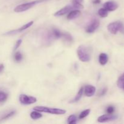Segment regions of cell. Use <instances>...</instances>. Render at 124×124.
<instances>
[{"label":"cell","mask_w":124,"mask_h":124,"mask_svg":"<svg viewBox=\"0 0 124 124\" xmlns=\"http://www.w3.org/2000/svg\"><path fill=\"white\" fill-rule=\"evenodd\" d=\"M77 54L79 60L84 62H88L91 59L90 48L84 45L79 46L77 49Z\"/></svg>","instance_id":"1"},{"label":"cell","mask_w":124,"mask_h":124,"mask_svg":"<svg viewBox=\"0 0 124 124\" xmlns=\"http://www.w3.org/2000/svg\"><path fill=\"white\" fill-rule=\"evenodd\" d=\"M33 110L39 112L48 113L52 114V115H64L66 113V110L64 109L56 108L46 107L44 106H37L33 108Z\"/></svg>","instance_id":"2"},{"label":"cell","mask_w":124,"mask_h":124,"mask_svg":"<svg viewBox=\"0 0 124 124\" xmlns=\"http://www.w3.org/2000/svg\"><path fill=\"white\" fill-rule=\"evenodd\" d=\"M48 0H35V1H31L29 2H26V3L22 4L19 5V6H16L15 8L14 11L15 12H25V11L27 10L30 9L31 7H34L35 5L41 3V2H45Z\"/></svg>","instance_id":"3"},{"label":"cell","mask_w":124,"mask_h":124,"mask_svg":"<svg viewBox=\"0 0 124 124\" xmlns=\"http://www.w3.org/2000/svg\"><path fill=\"white\" fill-rule=\"evenodd\" d=\"M124 25L121 22L116 21L110 23L107 26V29L111 33L116 35L118 31H122L124 30Z\"/></svg>","instance_id":"4"},{"label":"cell","mask_w":124,"mask_h":124,"mask_svg":"<svg viewBox=\"0 0 124 124\" xmlns=\"http://www.w3.org/2000/svg\"><path fill=\"white\" fill-rule=\"evenodd\" d=\"M19 102L23 105H30V104H34L37 101L36 98L33 96H30L26 94H21L19 98Z\"/></svg>","instance_id":"5"},{"label":"cell","mask_w":124,"mask_h":124,"mask_svg":"<svg viewBox=\"0 0 124 124\" xmlns=\"http://www.w3.org/2000/svg\"><path fill=\"white\" fill-rule=\"evenodd\" d=\"M100 25V23H99V20L97 19H94L92 21V23L88 25L86 29V31L88 33H92L94 32L99 27Z\"/></svg>","instance_id":"6"},{"label":"cell","mask_w":124,"mask_h":124,"mask_svg":"<svg viewBox=\"0 0 124 124\" xmlns=\"http://www.w3.org/2000/svg\"><path fill=\"white\" fill-rule=\"evenodd\" d=\"M33 24V21H30V22H29V23L25 24V25H24L23 26H22L21 27H20L19 29H16V30H12V31H8V32L6 33L4 35H14V34L16 33H20V32H21V31H24V30L27 29L28 28L30 27V26H31V25H32Z\"/></svg>","instance_id":"7"},{"label":"cell","mask_w":124,"mask_h":124,"mask_svg":"<svg viewBox=\"0 0 124 124\" xmlns=\"http://www.w3.org/2000/svg\"><path fill=\"white\" fill-rule=\"evenodd\" d=\"M116 118H117V116H115V115H112V114L111 115H110V114L104 115L98 117V122H101V123H103V122H109V121H114Z\"/></svg>","instance_id":"8"},{"label":"cell","mask_w":124,"mask_h":124,"mask_svg":"<svg viewBox=\"0 0 124 124\" xmlns=\"http://www.w3.org/2000/svg\"><path fill=\"white\" fill-rule=\"evenodd\" d=\"M118 7V5L116 2L114 1H107L104 4V8H105L107 11H115Z\"/></svg>","instance_id":"9"},{"label":"cell","mask_w":124,"mask_h":124,"mask_svg":"<svg viewBox=\"0 0 124 124\" xmlns=\"http://www.w3.org/2000/svg\"><path fill=\"white\" fill-rule=\"evenodd\" d=\"M72 8H73V6H66L63 7V8H62L61 9L59 10H58V12H56L54 14V16H61L64 15L66 13H67L68 12H70L72 10Z\"/></svg>","instance_id":"10"},{"label":"cell","mask_w":124,"mask_h":124,"mask_svg":"<svg viewBox=\"0 0 124 124\" xmlns=\"http://www.w3.org/2000/svg\"><path fill=\"white\" fill-rule=\"evenodd\" d=\"M84 93L86 96L92 97L94 94L96 92V88L93 85H87L85 87V89L84 90Z\"/></svg>","instance_id":"11"},{"label":"cell","mask_w":124,"mask_h":124,"mask_svg":"<svg viewBox=\"0 0 124 124\" xmlns=\"http://www.w3.org/2000/svg\"><path fill=\"white\" fill-rule=\"evenodd\" d=\"M81 11L79 10H72L71 12H70V13H69L67 18L68 19L71 20V19H74L75 18L79 17L81 15Z\"/></svg>","instance_id":"12"},{"label":"cell","mask_w":124,"mask_h":124,"mask_svg":"<svg viewBox=\"0 0 124 124\" xmlns=\"http://www.w3.org/2000/svg\"><path fill=\"white\" fill-rule=\"evenodd\" d=\"M108 61V56L106 53H102L99 54V62L101 65H104L107 63Z\"/></svg>","instance_id":"13"},{"label":"cell","mask_w":124,"mask_h":124,"mask_svg":"<svg viewBox=\"0 0 124 124\" xmlns=\"http://www.w3.org/2000/svg\"><path fill=\"white\" fill-rule=\"evenodd\" d=\"M15 113H16L15 110H12V111H10L9 112L5 113L2 115V117L0 118V120H1V121H3V120H6V119H9L10 117L14 116Z\"/></svg>","instance_id":"14"},{"label":"cell","mask_w":124,"mask_h":124,"mask_svg":"<svg viewBox=\"0 0 124 124\" xmlns=\"http://www.w3.org/2000/svg\"><path fill=\"white\" fill-rule=\"evenodd\" d=\"M42 117V115H41L39 111H36V110H35L34 111H32V112L30 113V117H31L32 119L36 120L41 118V117Z\"/></svg>","instance_id":"15"},{"label":"cell","mask_w":124,"mask_h":124,"mask_svg":"<svg viewBox=\"0 0 124 124\" xmlns=\"http://www.w3.org/2000/svg\"><path fill=\"white\" fill-rule=\"evenodd\" d=\"M72 6L73 8L79 9V8H83L84 6L81 3V2L77 1V0H72Z\"/></svg>","instance_id":"16"},{"label":"cell","mask_w":124,"mask_h":124,"mask_svg":"<svg viewBox=\"0 0 124 124\" xmlns=\"http://www.w3.org/2000/svg\"><path fill=\"white\" fill-rule=\"evenodd\" d=\"M83 93H84V88L83 87H82V88H80V90H79L78 93L77 95H76V96L75 97V99H73V101H72V102H76L79 101L81 99V98H82Z\"/></svg>","instance_id":"17"},{"label":"cell","mask_w":124,"mask_h":124,"mask_svg":"<svg viewBox=\"0 0 124 124\" xmlns=\"http://www.w3.org/2000/svg\"><path fill=\"white\" fill-rule=\"evenodd\" d=\"M8 98V95L7 93L2 91H0V104L4 103L6 101Z\"/></svg>","instance_id":"18"},{"label":"cell","mask_w":124,"mask_h":124,"mask_svg":"<svg viewBox=\"0 0 124 124\" xmlns=\"http://www.w3.org/2000/svg\"><path fill=\"white\" fill-rule=\"evenodd\" d=\"M117 87L119 88H123L124 86V73L122 74L121 76L119 77V78L118 79L117 82Z\"/></svg>","instance_id":"19"},{"label":"cell","mask_w":124,"mask_h":124,"mask_svg":"<svg viewBox=\"0 0 124 124\" xmlns=\"http://www.w3.org/2000/svg\"><path fill=\"white\" fill-rule=\"evenodd\" d=\"M63 33L61 32L59 30H58V29H53V31H52V35H53V37L55 38L58 39L60 38H62V36Z\"/></svg>","instance_id":"20"},{"label":"cell","mask_w":124,"mask_h":124,"mask_svg":"<svg viewBox=\"0 0 124 124\" xmlns=\"http://www.w3.org/2000/svg\"><path fill=\"white\" fill-rule=\"evenodd\" d=\"M77 122V117L75 115H70L67 119V123L69 124H76Z\"/></svg>","instance_id":"21"},{"label":"cell","mask_w":124,"mask_h":124,"mask_svg":"<svg viewBox=\"0 0 124 124\" xmlns=\"http://www.w3.org/2000/svg\"><path fill=\"white\" fill-rule=\"evenodd\" d=\"M98 14L102 18H105L108 16V11L104 8H100L98 10Z\"/></svg>","instance_id":"22"},{"label":"cell","mask_w":124,"mask_h":124,"mask_svg":"<svg viewBox=\"0 0 124 124\" xmlns=\"http://www.w3.org/2000/svg\"><path fill=\"white\" fill-rule=\"evenodd\" d=\"M23 54H21V53L19 52H17L15 53L14 54V59L15 61L17 62H19L21 61L22 59H23Z\"/></svg>","instance_id":"23"},{"label":"cell","mask_w":124,"mask_h":124,"mask_svg":"<svg viewBox=\"0 0 124 124\" xmlns=\"http://www.w3.org/2000/svg\"><path fill=\"white\" fill-rule=\"evenodd\" d=\"M90 111H91V110H90V109H87V110H85L84 111H82V112L81 113V114L79 115V118L80 119H82L85 118V117H87V116L89 115L90 113Z\"/></svg>","instance_id":"24"},{"label":"cell","mask_w":124,"mask_h":124,"mask_svg":"<svg viewBox=\"0 0 124 124\" xmlns=\"http://www.w3.org/2000/svg\"><path fill=\"white\" fill-rule=\"evenodd\" d=\"M115 111V108L113 106H109L107 108V113L108 114H110V115H111L113 114Z\"/></svg>","instance_id":"25"},{"label":"cell","mask_w":124,"mask_h":124,"mask_svg":"<svg viewBox=\"0 0 124 124\" xmlns=\"http://www.w3.org/2000/svg\"><path fill=\"white\" fill-rule=\"evenodd\" d=\"M22 42V39H19L18 40V41H16V44L15 46V48H14V50H17L18 48V47L20 46Z\"/></svg>","instance_id":"26"},{"label":"cell","mask_w":124,"mask_h":124,"mask_svg":"<svg viewBox=\"0 0 124 124\" xmlns=\"http://www.w3.org/2000/svg\"><path fill=\"white\" fill-rule=\"evenodd\" d=\"M107 92V88H103L102 90H101V92H99V96H104L106 94Z\"/></svg>","instance_id":"27"},{"label":"cell","mask_w":124,"mask_h":124,"mask_svg":"<svg viewBox=\"0 0 124 124\" xmlns=\"http://www.w3.org/2000/svg\"><path fill=\"white\" fill-rule=\"evenodd\" d=\"M4 66L3 64H0V73L2 72V70H4Z\"/></svg>","instance_id":"28"},{"label":"cell","mask_w":124,"mask_h":124,"mask_svg":"<svg viewBox=\"0 0 124 124\" xmlns=\"http://www.w3.org/2000/svg\"><path fill=\"white\" fill-rule=\"evenodd\" d=\"M101 2V0H93V4H99Z\"/></svg>","instance_id":"29"},{"label":"cell","mask_w":124,"mask_h":124,"mask_svg":"<svg viewBox=\"0 0 124 124\" xmlns=\"http://www.w3.org/2000/svg\"><path fill=\"white\" fill-rule=\"evenodd\" d=\"M77 1H79V2H82V1H83V0H77Z\"/></svg>","instance_id":"30"},{"label":"cell","mask_w":124,"mask_h":124,"mask_svg":"<svg viewBox=\"0 0 124 124\" xmlns=\"http://www.w3.org/2000/svg\"><path fill=\"white\" fill-rule=\"evenodd\" d=\"M123 88H124V87H123Z\"/></svg>","instance_id":"31"}]
</instances>
